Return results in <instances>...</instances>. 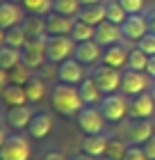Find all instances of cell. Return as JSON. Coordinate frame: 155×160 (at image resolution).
<instances>
[{
    "instance_id": "1",
    "label": "cell",
    "mask_w": 155,
    "mask_h": 160,
    "mask_svg": "<svg viewBox=\"0 0 155 160\" xmlns=\"http://www.w3.org/2000/svg\"><path fill=\"white\" fill-rule=\"evenodd\" d=\"M50 103L60 114L64 117H75V114L85 108L82 98H80V92L75 85H57L53 94H50Z\"/></svg>"
},
{
    "instance_id": "2",
    "label": "cell",
    "mask_w": 155,
    "mask_h": 160,
    "mask_svg": "<svg viewBox=\"0 0 155 160\" xmlns=\"http://www.w3.org/2000/svg\"><path fill=\"white\" fill-rule=\"evenodd\" d=\"M103 117H105V121L109 123H116L121 121L125 114H130V101L125 94H105V98H103V103L98 105Z\"/></svg>"
},
{
    "instance_id": "3",
    "label": "cell",
    "mask_w": 155,
    "mask_h": 160,
    "mask_svg": "<svg viewBox=\"0 0 155 160\" xmlns=\"http://www.w3.org/2000/svg\"><path fill=\"white\" fill-rule=\"evenodd\" d=\"M75 119H78V128L85 135H103L105 123H107L103 112H100V108H94V105H85L75 114Z\"/></svg>"
},
{
    "instance_id": "4",
    "label": "cell",
    "mask_w": 155,
    "mask_h": 160,
    "mask_svg": "<svg viewBox=\"0 0 155 160\" xmlns=\"http://www.w3.org/2000/svg\"><path fill=\"white\" fill-rule=\"evenodd\" d=\"M30 156H32V144L21 133L9 135L5 147L0 149V160H30Z\"/></svg>"
},
{
    "instance_id": "5",
    "label": "cell",
    "mask_w": 155,
    "mask_h": 160,
    "mask_svg": "<svg viewBox=\"0 0 155 160\" xmlns=\"http://www.w3.org/2000/svg\"><path fill=\"white\" fill-rule=\"evenodd\" d=\"M153 82V78L146 73V71H132V69H125L123 76H121V94L125 96H139V94L148 92V87Z\"/></svg>"
},
{
    "instance_id": "6",
    "label": "cell",
    "mask_w": 155,
    "mask_h": 160,
    "mask_svg": "<svg viewBox=\"0 0 155 160\" xmlns=\"http://www.w3.org/2000/svg\"><path fill=\"white\" fill-rule=\"evenodd\" d=\"M75 41L71 37H48L46 39V60L50 64H62L64 60L73 57Z\"/></svg>"
},
{
    "instance_id": "7",
    "label": "cell",
    "mask_w": 155,
    "mask_h": 160,
    "mask_svg": "<svg viewBox=\"0 0 155 160\" xmlns=\"http://www.w3.org/2000/svg\"><path fill=\"white\" fill-rule=\"evenodd\" d=\"M46 39L48 37H34L27 41V46L21 50V60L23 64H27L32 71H39L43 64H48L46 60Z\"/></svg>"
},
{
    "instance_id": "8",
    "label": "cell",
    "mask_w": 155,
    "mask_h": 160,
    "mask_svg": "<svg viewBox=\"0 0 155 160\" xmlns=\"http://www.w3.org/2000/svg\"><path fill=\"white\" fill-rule=\"evenodd\" d=\"M121 76H123V71L112 69V67H105V64L96 67L94 73H91V78L96 80V85L100 87L103 94H116V92H121Z\"/></svg>"
},
{
    "instance_id": "9",
    "label": "cell",
    "mask_w": 155,
    "mask_h": 160,
    "mask_svg": "<svg viewBox=\"0 0 155 160\" xmlns=\"http://www.w3.org/2000/svg\"><path fill=\"white\" fill-rule=\"evenodd\" d=\"M85 64L78 62L75 57H69V60H64L62 64H57V80L64 85H80L85 80Z\"/></svg>"
},
{
    "instance_id": "10",
    "label": "cell",
    "mask_w": 155,
    "mask_h": 160,
    "mask_svg": "<svg viewBox=\"0 0 155 160\" xmlns=\"http://www.w3.org/2000/svg\"><path fill=\"white\" fill-rule=\"evenodd\" d=\"M25 9L23 5L18 2H12V0H5V2H0V28L2 30H9L14 25H21L25 21Z\"/></svg>"
},
{
    "instance_id": "11",
    "label": "cell",
    "mask_w": 155,
    "mask_h": 160,
    "mask_svg": "<svg viewBox=\"0 0 155 160\" xmlns=\"http://www.w3.org/2000/svg\"><path fill=\"white\" fill-rule=\"evenodd\" d=\"M73 25H75V18L64 16V14L50 12L48 16H46V30H48V37H71Z\"/></svg>"
},
{
    "instance_id": "12",
    "label": "cell",
    "mask_w": 155,
    "mask_h": 160,
    "mask_svg": "<svg viewBox=\"0 0 155 160\" xmlns=\"http://www.w3.org/2000/svg\"><path fill=\"white\" fill-rule=\"evenodd\" d=\"M128 142L130 144H146L155 135V126L153 119H135L128 123Z\"/></svg>"
},
{
    "instance_id": "13",
    "label": "cell",
    "mask_w": 155,
    "mask_h": 160,
    "mask_svg": "<svg viewBox=\"0 0 155 160\" xmlns=\"http://www.w3.org/2000/svg\"><path fill=\"white\" fill-rule=\"evenodd\" d=\"M121 30H123V39L137 43L144 34H148V23H146V16H142V14H128V18L123 21Z\"/></svg>"
},
{
    "instance_id": "14",
    "label": "cell",
    "mask_w": 155,
    "mask_h": 160,
    "mask_svg": "<svg viewBox=\"0 0 155 160\" xmlns=\"http://www.w3.org/2000/svg\"><path fill=\"white\" fill-rule=\"evenodd\" d=\"M103 48L96 39L91 41H82V43H75V53H73V57H75L78 62H82L85 67H89V64H96L103 60Z\"/></svg>"
},
{
    "instance_id": "15",
    "label": "cell",
    "mask_w": 155,
    "mask_h": 160,
    "mask_svg": "<svg viewBox=\"0 0 155 160\" xmlns=\"http://www.w3.org/2000/svg\"><path fill=\"white\" fill-rule=\"evenodd\" d=\"M153 114H155V101L151 96V92L132 96V101H130V117L132 119H153Z\"/></svg>"
},
{
    "instance_id": "16",
    "label": "cell",
    "mask_w": 155,
    "mask_h": 160,
    "mask_svg": "<svg viewBox=\"0 0 155 160\" xmlns=\"http://www.w3.org/2000/svg\"><path fill=\"white\" fill-rule=\"evenodd\" d=\"M94 39L98 41L103 48H109V46H114V43H121L123 30H121V25H116V23L103 21L100 25H96V37Z\"/></svg>"
},
{
    "instance_id": "17",
    "label": "cell",
    "mask_w": 155,
    "mask_h": 160,
    "mask_svg": "<svg viewBox=\"0 0 155 160\" xmlns=\"http://www.w3.org/2000/svg\"><path fill=\"white\" fill-rule=\"evenodd\" d=\"M32 117H34V112H32L30 105L9 108V110H7V126H9L12 130H16V133H21V130H27Z\"/></svg>"
},
{
    "instance_id": "18",
    "label": "cell",
    "mask_w": 155,
    "mask_h": 160,
    "mask_svg": "<svg viewBox=\"0 0 155 160\" xmlns=\"http://www.w3.org/2000/svg\"><path fill=\"white\" fill-rule=\"evenodd\" d=\"M50 133H53V117L48 112H36L27 126V135L32 140H46Z\"/></svg>"
},
{
    "instance_id": "19",
    "label": "cell",
    "mask_w": 155,
    "mask_h": 160,
    "mask_svg": "<svg viewBox=\"0 0 155 160\" xmlns=\"http://www.w3.org/2000/svg\"><path fill=\"white\" fill-rule=\"evenodd\" d=\"M78 92H80V98H82V103L85 105H94V108H98L103 103V98H105V94L100 92V87L96 85V80L89 76V78H85L82 82L78 85Z\"/></svg>"
},
{
    "instance_id": "20",
    "label": "cell",
    "mask_w": 155,
    "mask_h": 160,
    "mask_svg": "<svg viewBox=\"0 0 155 160\" xmlns=\"http://www.w3.org/2000/svg\"><path fill=\"white\" fill-rule=\"evenodd\" d=\"M128 53H130V48H125L123 43H114V46H109L103 50V64L105 67H112V69H123L125 64H128Z\"/></svg>"
},
{
    "instance_id": "21",
    "label": "cell",
    "mask_w": 155,
    "mask_h": 160,
    "mask_svg": "<svg viewBox=\"0 0 155 160\" xmlns=\"http://www.w3.org/2000/svg\"><path fill=\"white\" fill-rule=\"evenodd\" d=\"M0 98H2V103H7L9 108L27 105V94H25V87H23V85H14V82H9L2 92H0Z\"/></svg>"
},
{
    "instance_id": "22",
    "label": "cell",
    "mask_w": 155,
    "mask_h": 160,
    "mask_svg": "<svg viewBox=\"0 0 155 160\" xmlns=\"http://www.w3.org/2000/svg\"><path fill=\"white\" fill-rule=\"evenodd\" d=\"M105 149H107V137L105 135H85L82 147H80L82 153L94 156V158H103L105 156Z\"/></svg>"
},
{
    "instance_id": "23",
    "label": "cell",
    "mask_w": 155,
    "mask_h": 160,
    "mask_svg": "<svg viewBox=\"0 0 155 160\" xmlns=\"http://www.w3.org/2000/svg\"><path fill=\"white\" fill-rule=\"evenodd\" d=\"M80 21H85V23L89 25H100L103 21H107V12H105V2H98V5H85L82 9H80Z\"/></svg>"
},
{
    "instance_id": "24",
    "label": "cell",
    "mask_w": 155,
    "mask_h": 160,
    "mask_svg": "<svg viewBox=\"0 0 155 160\" xmlns=\"http://www.w3.org/2000/svg\"><path fill=\"white\" fill-rule=\"evenodd\" d=\"M25 94H27V103H41L48 96V82L41 76H34L25 85Z\"/></svg>"
},
{
    "instance_id": "25",
    "label": "cell",
    "mask_w": 155,
    "mask_h": 160,
    "mask_svg": "<svg viewBox=\"0 0 155 160\" xmlns=\"http://www.w3.org/2000/svg\"><path fill=\"white\" fill-rule=\"evenodd\" d=\"M23 30L27 32V37L34 39V37H48V30H46V16H32L27 14L23 23Z\"/></svg>"
},
{
    "instance_id": "26",
    "label": "cell",
    "mask_w": 155,
    "mask_h": 160,
    "mask_svg": "<svg viewBox=\"0 0 155 160\" xmlns=\"http://www.w3.org/2000/svg\"><path fill=\"white\" fill-rule=\"evenodd\" d=\"M27 41H30V37H27V32L23 30V25H14L9 30H5V46L23 50L27 46Z\"/></svg>"
},
{
    "instance_id": "27",
    "label": "cell",
    "mask_w": 155,
    "mask_h": 160,
    "mask_svg": "<svg viewBox=\"0 0 155 160\" xmlns=\"http://www.w3.org/2000/svg\"><path fill=\"white\" fill-rule=\"evenodd\" d=\"M23 9L32 16H48L55 7V0H23Z\"/></svg>"
},
{
    "instance_id": "28",
    "label": "cell",
    "mask_w": 155,
    "mask_h": 160,
    "mask_svg": "<svg viewBox=\"0 0 155 160\" xmlns=\"http://www.w3.org/2000/svg\"><path fill=\"white\" fill-rule=\"evenodd\" d=\"M96 37V28L85 23V21L75 18V25H73V32H71V39L75 43H82V41H91Z\"/></svg>"
},
{
    "instance_id": "29",
    "label": "cell",
    "mask_w": 155,
    "mask_h": 160,
    "mask_svg": "<svg viewBox=\"0 0 155 160\" xmlns=\"http://www.w3.org/2000/svg\"><path fill=\"white\" fill-rule=\"evenodd\" d=\"M146 67H148V55H146L139 46H132L130 53H128V64H125V69H132V71H146Z\"/></svg>"
},
{
    "instance_id": "30",
    "label": "cell",
    "mask_w": 155,
    "mask_h": 160,
    "mask_svg": "<svg viewBox=\"0 0 155 160\" xmlns=\"http://www.w3.org/2000/svg\"><path fill=\"white\" fill-rule=\"evenodd\" d=\"M7 73H9V82H14V85H23V87L34 78V71L27 67V64H23V62L16 64L14 69H9Z\"/></svg>"
},
{
    "instance_id": "31",
    "label": "cell",
    "mask_w": 155,
    "mask_h": 160,
    "mask_svg": "<svg viewBox=\"0 0 155 160\" xmlns=\"http://www.w3.org/2000/svg\"><path fill=\"white\" fill-rule=\"evenodd\" d=\"M21 50L18 48H9V46H0V67L5 71L14 69L16 64H21Z\"/></svg>"
},
{
    "instance_id": "32",
    "label": "cell",
    "mask_w": 155,
    "mask_h": 160,
    "mask_svg": "<svg viewBox=\"0 0 155 160\" xmlns=\"http://www.w3.org/2000/svg\"><path fill=\"white\" fill-rule=\"evenodd\" d=\"M80 9H82V2H80V0H55V7H53V12L71 16V18H78Z\"/></svg>"
},
{
    "instance_id": "33",
    "label": "cell",
    "mask_w": 155,
    "mask_h": 160,
    "mask_svg": "<svg viewBox=\"0 0 155 160\" xmlns=\"http://www.w3.org/2000/svg\"><path fill=\"white\" fill-rule=\"evenodd\" d=\"M105 12H107V21L116 25H123V21L128 18V12L121 7L119 0H107L105 2Z\"/></svg>"
},
{
    "instance_id": "34",
    "label": "cell",
    "mask_w": 155,
    "mask_h": 160,
    "mask_svg": "<svg viewBox=\"0 0 155 160\" xmlns=\"http://www.w3.org/2000/svg\"><path fill=\"white\" fill-rule=\"evenodd\" d=\"M125 151H128V147H125V142H123V140L109 137V140H107V149H105V158H112V160H123Z\"/></svg>"
},
{
    "instance_id": "35",
    "label": "cell",
    "mask_w": 155,
    "mask_h": 160,
    "mask_svg": "<svg viewBox=\"0 0 155 160\" xmlns=\"http://www.w3.org/2000/svg\"><path fill=\"white\" fill-rule=\"evenodd\" d=\"M137 46L142 48V50H144V53L148 55V57H151V55H155V34H153V32L144 34V37L137 41Z\"/></svg>"
},
{
    "instance_id": "36",
    "label": "cell",
    "mask_w": 155,
    "mask_h": 160,
    "mask_svg": "<svg viewBox=\"0 0 155 160\" xmlns=\"http://www.w3.org/2000/svg\"><path fill=\"white\" fill-rule=\"evenodd\" d=\"M123 160H148V156H146L144 147H139V144H130L128 151H125Z\"/></svg>"
},
{
    "instance_id": "37",
    "label": "cell",
    "mask_w": 155,
    "mask_h": 160,
    "mask_svg": "<svg viewBox=\"0 0 155 160\" xmlns=\"http://www.w3.org/2000/svg\"><path fill=\"white\" fill-rule=\"evenodd\" d=\"M119 2H121V7H123L128 14H139V12L144 9L146 0H119Z\"/></svg>"
},
{
    "instance_id": "38",
    "label": "cell",
    "mask_w": 155,
    "mask_h": 160,
    "mask_svg": "<svg viewBox=\"0 0 155 160\" xmlns=\"http://www.w3.org/2000/svg\"><path fill=\"white\" fill-rule=\"evenodd\" d=\"M144 151H146V156H148V160H155V135L144 144Z\"/></svg>"
},
{
    "instance_id": "39",
    "label": "cell",
    "mask_w": 155,
    "mask_h": 160,
    "mask_svg": "<svg viewBox=\"0 0 155 160\" xmlns=\"http://www.w3.org/2000/svg\"><path fill=\"white\" fill-rule=\"evenodd\" d=\"M144 16H146V23H148V32L155 34V9H151L148 14H144Z\"/></svg>"
},
{
    "instance_id": "40",
    "label": "cell",
    "mask_w": 155,
    "mask_h": 160,
    "mask_svg": "<svg viewBox=\"0 0 155 160\" xmlns=\"http://www.w3.org/2000/svg\"><path fill=\"white\" fill-rule=\"evenodd\" d=\"M43 160H69L64 153H60V151H48L46 156H43Z\"/></svg>"
},
{
    "instance_id": "41",
    "label": "cell",
    "mask_w": 155,
    "mask_h": 160,
    "mask_svg": "<svg viewBox=\"0 0 155 160\" xmlns=\"http://www.w3.org/2000/svg\"><path fill=\"white\" fill-rule=\"evenodd\" d=\"M7 85H9V73H7V71L0 67V92H2Z\"/></svg>"
},
{
    "instance_id": "42",
    "label": "cell",
    "mask_w": 155,
    "mask_h": 160,
    "mask_svg": "<svg viewBox=\"0 0 155 160\" xmlns=\"http://www.w3.org/2000/svg\"><path fill=\"white\" fill-rule=\"evenodd\" d=\"M146 73H148V76L155 80V55L148 57V67H146Z\"/></svg>"
},
{
    "instance_id": "43",
    "label": "cell",
    "mask_w": 155,
    "mask_h": 160,
    "mask_svg": "<svg viewBox=\"0 0 155 160\" xmlns=\"http://www.w3.org/2000/svg\"><path fill=\"white\" fill-rule=\"evenodd\" d=\"M7 137H9V133H7V128L5 126H0V149L5 147V142H7Z\"/></svg>"
},
{
    "instance_id": "44",
    "label": "cell",
    "mask_w": 155,
    "mask_h": 160,
    "mask_svg": "<svg viewBox=\"0 0 155 160\" xmlns=\"http://www.w3.org/2000/svg\"><path fill=\"white\" fill-rule=\"evenodd\" d=\"M75 160H100V158H94V156H87V153H82V151H80V153L75 156Z\"/></svg>"
},
{
    "instance_id": "45",
    "label": "cell",
    "mask_w": 155,
    "mask_h": 160,
    "mask_svg": "<svg viewBox=\"0 0 155 160\" xmlns=\"http://www.w3.org/2000/svg\"><path fill=\"white\" fill-rule=\"evenodd\" d=\"M80 2H82V7H85V5H98V2H105V0H80Z\"/></svg>"
},
{
    "instance_id": "46",
    "label": "cell",
    "mask_w": 155,
    "mask_h": 160,
    "mask_svg": "<svg viewBox=\"0 0 155 160\" xmlns=\"http://www.w3.org/2000/svg\"><path fill=\"white\" fill-rule=\"evenodd\" d=\"M148 92H151V96H153V101H155V80L151 82V87H148Z\"/></svg>"
},
{
    "instance_id": "47",
    "label": "cell",
    "mask_w": 155,
    "mask_h": 160,
    "mask_svg": "<svg viewBox=\"0 0 155 160\" xmlns=\"http://www.w3.org/2000/svg\"><path fill=\"white\" fill-rule=\"evenodd\" d=\"M0 46H5V30L0 28Z\"/></svg>"
},
{
    "instance_id": "48",
    "label": "cell",
    "mask_w": 155,
    "mask_h": 160,
    "mask_svg": "<svg viewBox=\"0 0 155 160\" xmlns=\"http://www.w3.org/2000/svg\"><path fill=\"white\" fill-rule=\"evenodd\" d=\"M12 2H18V5H21V2H23V0H12Z\"/></svg>"
},
{
    "instance_id": "49",
    "label": "cell",
    "mask_w": 155,
    "mask_h": 160,
    "mask_svg": "<svg viewBox=\"0 0 155 160\" xmlns=\"http://www.w3.org/2000/svg\"><path fill=\"white\" fill-rule=\"evenodd\" d=\"M100 160H112V158H105V156H103V158H100Z\"/></svg>"
},
{
    "instance_id": "50",
    "label": "cell",
    "mask_w": 155,
    "mask_h": 160,
    "mask_svg": "<svg viewBox=\"0 0 155 160\" xmlns=\"http://www.w3.org/2000/svg\"><path fill=\"white\" fill-rule=\"evenodd\" d=\"M153 126H155V114H153Z\"/></svg>"
},
{
    "instance_id": "51",
    "label": "cell",
    "mask_w": 155,
    "mask_h": 160,
    "mask_svg": "<svg viewBox=\"0 0 155 160\" xmlns=\"http://www.w3.org/2000/svg\"><path fill=\"white\" fill-rule=\"evenodd\" d=\"M0 103H2V98H0Z\"/></svg>"
},
{
    "instance_id": "52",
    "label": "cell",
    "mask_w": 155,
    "mask_h": 160,
    "mask_svg": "<svg viewBox=\"0 0 155 160\" xmlns=\"http://www.w3.org/2000/svg\"><path fill=\"white\" fill-rule=\"evenodd\" d=\"M0 2H5V0H0Z\"/></svg>"
}]
</instances>
